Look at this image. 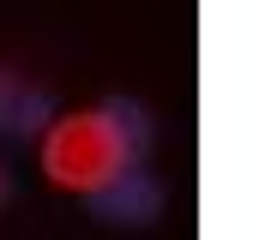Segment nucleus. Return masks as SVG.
Listing matches in <instances>:
<instances>
[{
	"instance_id": "obj_1",
	"label": "nucleus",
	"mask_w": 259,
	"mask_h": 240,
	"mask_svg": "<svg viewBox=\"0 0 259 240\" xmlns=\"http://www.w3.org/2000/svg\"><path fill=\"white\" fill-rule=\"evenodd\" d=\"M42 132H49L42 138V174L66 192H91L97 180H109L115 168H127L151 150V114L127 96H109L103 108L55 120Z\"/></svg>"
},
{
	"instance_id": "obj_2",
	"label": "nucleus",
	"mask_w": 259,
	"mask_h": 240,
	"mask_svg": "<svg viewBox=\"0 0 259 240\" xmlns=\"http://www.w3.org/2000/svg\"><path fill=\"white\" fill-rule=\"evenodd\" d=\"M84 198H91V216L109 222V228H151V222L163 216V186L145 174L139 162L115 168L109 180H97Z\"/></svg>"
},
{
	"instance_id": "obj_3",
	"label": "nucleus",
	"mask_w": 259,
	"mask_h": 240,
	"mask_svg": "<svg viewBox=\"0 0 259 240\" xmlns=\"http://www.w3.org/2000/svg\"><path fill=\"white\" fill-rule=\"evenodd\" d=\"M49 120H55L49 90H36V84H30V78H18L12 66H0V132L30 138V132H42Z\"/></svg>"
},
{
	"instance_id": "obj_4",
	"label": "nucleus",
	"mask_w": 259,
	"mask_h": 240,
	"mask_svg": "<svg viewBox=\"0 0 259 240\" xmlns=\"http://www.w3.org/2000/svg\"><path fill=\"white\" fill-rule=\"evenodd\" d=\"M12 198V174H6V162H0V204Z\"/></svg>"
}]
</instances>
